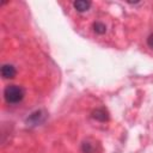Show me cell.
I'll use <instances>...</instances> for the list:
<instances>
[{
	"mask_svg": "<svg viewBox=\"0 0 153 153\" xmlns=\"http://www.w3.org/2000/svg\"><path fill=\"white\" fill-rule=\"evenodd\" d=\"M147 44L151 49H153V33H151L148 37H147Z\"/></svg>",
	"mask_w": 153,
	"mask_h": 153,
	"instance_id": "obj_7",
	"label": "cell"
},
{
	"mask_svg": "<svg viewBox=\"0 0 153 153\" xmlns=\"http://www.w3.org/2000/svg\"><path fill=\"white\" fill-rule=\"evenodd\" d=\"M25 96L24 90L18 85H8L4 90V98L8 104H18Z\"/></svg>",
	"mask_w": 153,
	"mask_h": 153,
	"instance_id": "obj_1",
	"label": "cell"
},
{
	"mask_svg": "<svg viewBox=\"0 0 153 153\" xmlns=\"http://www.w3.org/2000/svg\"><path fill=\"white\" fill-rule=\"evenodd\" d=\"M93 31L96 32V33H98V35H103V33H105V31H106V26H105V24L104 23H102V22H96V23H93Z\"/></svg>",
	"mask_w": 153,
	"mask_h": 153,
	"instance_id": "obj_5",
	"label": "cell"
},
{
	"mask_svg": "<svg viewBox=\"0 0 153 153\" xmlns=\"http://www.w3.org/2000/svg\"><path fill=\"white\" fill-rule=\"evenodd\" d=\"M92 117L97 121H100V122H105L109 120V115L106 112V110L104 108H99V109H96L93 112H92Z\"/></svg>",
	"mask_w": 153,
	"mask_h": 153,
	"instance_id": "obj_3",
	"label": "cell"
},
{
	"mask_svg": "<svg viewBox=\"0 0 153 153\" xmlns=\"http://www.w3.org/2000/svg\"><path fill=\"white\" fill-rule=\"evenodd\" d=\"M73 7L78 12H86L91 7V2L90 1H84V0H78V1L73 2Z\"/></svg>",
	"mask_w": 153,
	"mask_h": 153,
	"instance_id": "obj_4",
	"label": "cell"
},
{
	"mask_svg": "<svg viewBox=\"0 0 153 153\" xmlns=\"http://www.w3.org/2000/svg\"><path fill=\"white\" fill-rule=\"evenodd\" d=\"M81 148H82L84 153H94V147L90 142H84Z\"/></svg>",
	"mask_w": 153,
	"mask_h": 153,
	"instance_id": "obj_6",
	"label": "cell"
},
{
	"mask_svg": "<svg viewBox=\"0 0 153 153\" xmlns=\"http://www.w3.org/2000/svg\"><path fill=\"white\" fill-rule=\"evenodd\" d=\"M1 75L5 79H12L16 75V68L14 66L10 65V63H5L1 67Z\"/></svg>",
	"mask_w": 153,
	"mask_h": 153,
	"instance_id": "obj_2",
	"label": "cell"
}]
</instances>
